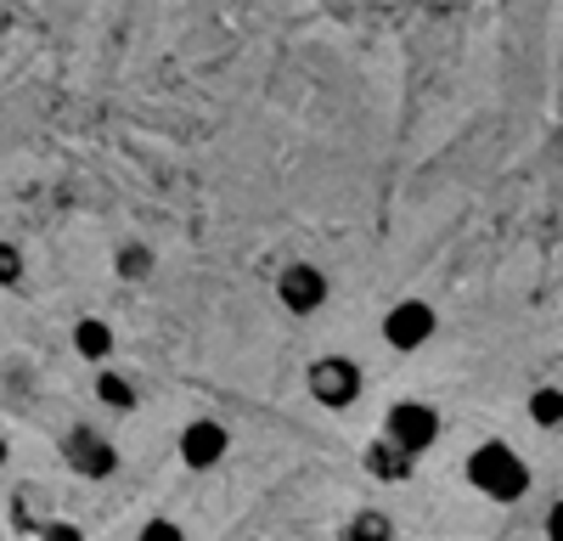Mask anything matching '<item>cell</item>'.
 I'll return each mask as SVG.
<instances>
[{
	"mask_svg": "<svg viewBox=\"0 0 563 541\" xmlns=\"http://www.w3.org/2000/svg\"><path fill=\"white\" fill-rule=\"evenodd\" d=\"M7 457H12V445H7V434H0V468H7Z\"/></svg>",
	"mask_w": 563,
	"mask_h": 541,
	"instance_id": "obj_18",
	"label": "cell"
},
{
	"mask_svg": "<svg viewBox=\"0 0 563 541\" xmlns=\"http://www.w3.org/2000/svg\"><path fill=\"white\" fill-rule=\"evenodd\" d=\"M135 541H192V536H186L180 519H147V525L135 530Z\"/></svg>",
	"mask_w": 563,
	"mask_h": 541,
	"instance_id": "obj_14",
	"label": "cell"
},
{
	"mask_svg": "<svg viewBox=\"0 0 563 541\" xmlns=\"http://www.w3.org/2000/svg\"><path fill=\"white\" fill-rule=\"evenodd\" d=\"M0 541H7V536H0Z\"/></svg>",
	"mask_w": 563,
	"mask_h": 541,
	"instance_id": "obj_19",
	"label": "cell"
},
{
	"mask_svg": "<svg viewBox=\"0 0 563 541\" xmlns=\"http://www.w3.org/2000/svg\"><path fill=\"white\" fill-rule=\"evenodd\" d=\"M113 270H119V283H147L153 277V249L147 243H119Z\"/></svg>",
	"mask_w": 563,
	"mask_h": 541,
	"instance_id": "obj_12",
	"label": "cell"
},
{
	"mask_svg": "<svg viewBox=\"0 0 563 541\" xmlns=\"http://www.w3.org/2000/svg\"><path fill=\"white\" fill-rule=\"evenodd\" d=\"M18 283H23V249L0 243V288H18Z\"/></svg>",
	"mask_w": 563,
	"mask_h": 541,
	"instance_id": "obj_15",
	"label": "cell"
},
{
	"mask_svg": "<svg viewBox=\"0 0 563 541\" xmlns=\"http://www.w3.org/2000/svg\"><path fill=\"white\" fill-rule=\"evenodd\" d=\"M339 541H395V525H389V514H355L350 525H344V536Z\"/></svg>",
	"mask_w": 563,
	"mask_h": 541,
	"instance_id": "obj_13",
	"label": "cell"
},
{
	"mask_svg": "<svg viewBox=\"0 0 563 541\" xmlns=\"http://www.w3.org/2000/svg\"><path fill=\"white\" fill-rule=\"evenodd\" d=\"M530 423L536 429H563V389L558 384H541V389H530Z\"/></svg>",
	"mask_w": 563,
	"mask_h": 541,
	"instance_id": "obj_11",
	"label": "cell"
},
{
	"mask_svg": "<svg viewBox=\"0 0 563 541\" xmlns=\"http://www.w3.org/2000/svg\"><path fill=\"white\" fill-rule=\"evenodd\" d=\"M63 463L79 474V479H108L119 468V445L102 434V429H90V423H74L63 434Z\"/></svg>",
	"mask_w": 563,
	"mask_h": 541,
	"instance_id": "obj_5",
	"label": "cell"
},
{
	"mask_svg": "<svg viewBox=\"0 0 563 541\" xmlns=\"http://www.w3.org/2000/svg\"><path fill=\"white\" fill-rule=\"evenodd\" d=\"M547 541H563V496L547 508Z\"/></svg>",
	"mask_w": 563,
	"mask_h": 541,
	"instance_id": "obj_17",
	"label": "cell"
},
{
	"mask_svg": "<svg viewBox=\"0 0 563 541\" xmlns=\"http://www.w3.org/2000/svg\"><path fill=\"white\" fill-rule=\"evenodd\" d=\"M34 541H85V530H79L74 519H52V525H45Z\"/></svg>",
	"mask_w": 563,
	"mask_h": 541,
	"instance_id": "obj_16",
	"label": "cell"
},
{
	"mask_svg": "<svg viewBox=\"0 0 563 541\" xmlns=\"http://www.w3.org/2000/svg\"><path fill=\"white\" fill-rule=\"evenodd\" d=\"M462 474H467V485H474L485 503H496V508L525 503L530 485H536V474H530V463H525V451L507 445V440H479L474 451H467Z\"/></svg>",
	"mask_w": 563,
	"mask_h": 541,
	"instance_id": "obj_1",
	"label": "cell"
},
{
	"mask_svg": "<svg viewBox=\"0 0 563 541\" xmlns=\"http://www.w3.org/2000/svg\"><path fill=\"white\" fill-rule=\"evenodd\" d=\"M305 384H310V395L327 406V412H344V406L361 400V367L350 355H321Z\"/></svg>",
	"mask_w": 563,
	"mask_h": 541,
	"instance_id": "obj_6",
	"label": "cell"
},
{
	"mask_svg": "<svg viewBox=\"0 0 563 541\" xmlns=\"http://www.w3.org/2000/svg\"><path fill=\"white\" fill-rule=\"evenodd\" d=\"M175 451H180V468L209 474V468H220V463H225V451H231V429H225V423H214V418H192V423L180 429Z\"/></svg>",
	"mask_w": 563,
	"mask_h": 541,
	"instance_id": "obj_7",
	"label": "cell"
},
{
	"mask_svg": "<svg viewBox=\"0 0 563 541\" xmlns=\"http://www.w3.org/2000/svg\"><path fill=\"white\" fill-rule=\"evenodd\" d=\"M327 294H333V283H327V270L310 265V260H288L276 270V299L288 316H316L327 305Z\"/></svg>",
	"mask_w": 563,
	"mask_h": 541,
	"instance_id": "obj_4",
	"label": "cell"
},
{
	"mask_svg": "<svg viewBox=\"0 0 563 541\" xmlns=\"http://www.w3.org/2000/svg\"><path fill=\"white\" fill-rule=\"evenodd\" d=\"M440 429H445V423H440V412H434L429 400H395L389 412H384V440H389L395 451H406L411 463L440 440Z\"/></svg>",
	"mask_w": 563,
	"mask_h": 541,
	"instance_id": "obj_2",
	"label": "cell"
},
{
	"mask_svg": "<svg viewBox=\"0 0 563 541\" xmlns=\"http://www.w3.org/2000/svg\"><path fill=\"white\" fill-rule=\"evenodd\" d=\"M74 355L90 361V367H108V355H113V328L102 322V316H79L74 322Z\"/></svg>",
	"mask_w": 563,
	"mask_h": 541,
	"instance_id": "obj_8",
	"label": "cell"
},
{
	"mask_svg": "<svg viewBox=\"0 0 563 541\" xmlns=\"http://www.w3.org/2000/svg\"><path fill=\"white\" fill-rule=\"evenodd\" d=\"M434 333H440V310L429 299H400V305L384 310V344L400 350V355L434 344Z\"/></svg>",
	"mask_w": 563,
	"mask_h": 541,
	"instance_id": "obj_3",
	"label": "cell"
},
{
	"mask_svg": "<svg viewBox=\"0 0 563 541\" xmlns=\"http://www.w3.org/2000/svg\"><path fill=\"white\" fill-rule=\"evenodd\" d=\"M97 400L108 406V412H135V406H141L135 384H130L124 373H113V367H102V373H97Z\"/></svg>",
	"mask_w": 563,
	"mask_h": 541,
	"instance_id": "obj_10",
	"label": "cell"
},
{
	"mask_svg": "<svg viewBox=\"0 0 563 541\" xmlns=\"http://www.w3.org/2000/svg\"><path fill=\"white\" fill-rule=\"evenodd\" d=\"M361 468H366L372 479H411V468H417V463L406 457V451H395V445L378 434V440H372V445L361 451Z\"/></svg>",
	"mask_w": 563,
	"mask_h": 541,
	"instance_id": "obj_9",
	"label": "cell"
}]
</instances>
